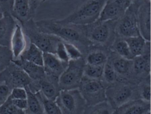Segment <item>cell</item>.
Here are the masks:
<instances>
[{"mask_svg":"<svg viewBox=\"0 0 151 114\" xmlns=\"http://www.w3.org/2000/svg\"><path fill=\"white\" fill-rule=\"evenodd\" d=\"M41 32L54 35L63 42L76 46L84 55L93 47L87 39L85 26L63 24L58 19H44L35 22Z\"/></svg>","mask_w":151,"mask_h":114,"instance_id":"6da1fadb","label":"cell"},{"mask_svg":"<svg viewBox=\"0 0 151 114\" xmlns=\"http://www.w3.org/2000/svg\"><path fill=\"white\" fill-rule=\"evenodd\" d=\"M107 0H84L76 9L65 18L58 19L63 24L86 26L99 20Z\"/></svg>","mask_w":151,"mask_h":114,"instance_id":"7a4b0ae2","label":"cell"},{"mask_svg":"<svg viewBox=\"0 0 151 114\" xmlns=\"http://www.w3.org/2000/svg\"><path fill=\"white\" fill-rule=\"evenodd\" d=\"M20 24L30 43L34 44L44 53L55 54L59 44L63 41L62 40L54 35L40 31L34 18H31Z\"/></svg>","mask_w":151,"mask_h":114,"instance_id":"3957f363","label":"cell"},{"mask_svg":"<svg viewBox=\"0 0 151 114\" xmlns=\"http://www.w3.org/2000/svg\"><path fill=\"white\" fill-rule=\"evenodd\" d=\"M116 21L98 20L91 24L85 26L86 37L93 47L109 49L116 37Z\"/></svg>","mask_w":151,"mask_h":114,"instance_id":"277c9868","label":"cell"},{"mask_svg":"<svg viewBox=\"0 0 151 114\" xmlns=\"http://www.w3.org/2000/svg\"><path fill=\"white\" fill-rule=\"evenodd\" d=\"M107 101L116 110L126 102L139 99L137 84L128 81H118L106 88Z\"/></svg>","mask_w":151,"mask_h":114,"instance_id":"5b68a950","label":"cell"},{"mask_svg":"<svg viewBox=\"0 0 151 114\" xmlns=\"http://www.w3.org/2000/svg\"><path fill=\"white\" fill-rule=\"evenodd\" d=\"M55 101L62 114H83L87 106L78 89L61 90Z\"/></svg>","mask_w":151,"mask_h":114,"instance_id":"8992f818","label":"cell"},{"mask_svg":"<svg viewBox=\"0 0 151 114\" xmlns=\"http://www.w3.org/2000/svg\"><path fill=\"white\" fill-rule=\"evenodd\" d=\"M140 3H132L122 17L116 21L115 32L123 38L140 36L138 24V8Z\"/></svg>","mask_w":151,"mask_h":114,"instance_id":"52a82bcc","label":"cell"},{"mask_svg":"<svg viewBox=\"0 0 151 114\" xmlns=\"http://www.w3.org/2000/svg\"><path fill=\"white\" fill-rule=\"evenodd\" d=\"M85 63L84 57L69 61L67 68L59 78L61 90L78 89L83 76Z\"/></svg>","mask_w":151,"mask_h":114,"instance_id":"ba28073f","label":"cell"},{"mask_svg":"<svg viewBox=\"0 0 151 114\" xmlns=\"http://www.w3.org/2000/svg\"><path fill=\"white\" fill-rule=\"evenodd\" d=\"M78 89L87 106L107 100L106 87L101 80L91 79L83 76Z\"/></svg>","mask_w":151,"mask_h":114,"instance_id":"9c48e42d","label":"cell"},{"mask_svg":"<svg viewBox=\"0 0 151 114\" xmlns=\"http://www.w3.org/2000/svg\"><path fill=\"white\" fill-rule=\"evenodd\" d=\"M108 61L116 73L118 81H128L137 84L133 75L132 60L125 59L110 51Z\"/></svg>","mask_w":151,"mask_h":114,"instance_id":"30bf717a","label":"cell"},{"mask_svg":"<svg viewBox=\"0 0 151 114\" xmlns=\"http://www.w3.org/2000/svg\"><path fill=\"white\" fill-rule=\"evenodd\" d=\"M133 0H107L99 21H116L122 16Z\"/></svg>","mask_w":151,"mask_h":114,"instance_id":"8fae6325","label":"cell"},{"mask_svg":"<svg viewBox=\"0 0 151 114\" xmlns=\"http://www.w3.org/2000/svg\"><path fill=\"white\" fill-rule=\"evenodd\" d=\"M138 24L140 35L151 41V0H144L138 8Z\"/></svg>","mask_w":151,"mask_h":114,"instance_id":"7c38bea8","label":"cell"},{"mask_svg":"<svg viewBox=\"0 0 151 114\" xmlns=\"http://www.w3.org/2000/svg\"><path fill=\"white\" fill-rule=\"evenodd\" d=\"M133 73L137 84L147 78L150 77L151 50L132 59Z\"/></svg>","mask_w":151,"mask_h":114,"instance_id":"4fadbf2b","label":"cell"},{"mask_svg":"<svg viewBox=\"0 0 151 114\" xmlns=\"http://www.w3.org/2000/svg\"><path fill=\"white\" fill-rule=\"evenodd\" d=\"M29 43L22 25L17 21L10 41V48L13 55V61L20 58L28 47Z\"/></svg>","mask_w":151,"mask_h":114,"instance_id":"5bb4252c","label":"cell"},{"mask_svg":"<svg viewBox=\"0 0 151 114\" xmlns=\"http://www.w3.org/2000/svg\"><path fill=\"white\" fill-rule=\"evenodd\" d=\"M68 64L61 61L54 54H43V67L46 75L47 76L59 79Z\"/></svg>","mask_w":151,"mask_h":114,"instance_id":"9a60e30c","label":"cell"},{"mask_svg":"<svg viewBox=\"0 0 151 114\" xmlns=\"http://www.w3.org/2000/svg\"><path fill=\"white\" fill-rule=\"evenodd\" d=\"M151 111V102L140 99L132 100L116 109L114 114H146Z\"/></svg>","mask_w":151,"mask_h":114,"instance_id":"2e32d148","label":"cell"},{"mask_svg":"<svg viewBox=\"0 0 151 114\" xmlns=\"http://www.w3.org/2000/svg\"><path fill=\"white\" fill-rule=\"evenodd\" d=\"M38 84L42 95L48 100L55 101L61 91L59 79L46 75L45 78L38 81Z\"/></svg>","mask_w":151,"mask_h":114,"instance_id":"e0dca14e","label":"cell"},{"mask_svg":"<svg viewBox=\"0 0 151 114\" xmlns=\"http://www.w3.org/2000/svg\"><path fill=\"white\" fill-rule=\"evenodd\" d=\"M17 21L10 15L0 19V45L10 48V41Z\"/></svg>","mask_w":151,"mask_h":114,"instance_id":"ac0fdd59","label":"cell"},{"mask_svg":"<svg viewBox=\"0 0 151 114\" xmlns=\"http://www.w3.org/2000/svg\"><path fill=\"white\" fill-rule=\"evenodd\" d=\"M6 69L13 88L16 87L25 88L32 83V79L28 74L13 61Z\"/></svg>","mask_w":151,"mask_h":114,"instance_id":"d6986e66","label":"cell"},{"mask_svg":"<svg viewBox=\"0 0 151 114\" xmlns=\"http://www.w3.org/2000/svg\"><path fill=\"white\" fill-rule=\"evenodd\" d=\"M110 50L104 48L94 47L84 57L86 63L95 66H103L107 61Z\"/></svg>","mask_w":151,"mask_h":114,"instance_id":"ffe728a7","label":"cell"},{"mask_svg":"<svg viewBox=\"0 0 151 114\" xmlns=\"http://www.w3.org/2000/svg\"><path fill=\"white\" fill-rule=\"evenodd\" d=\"M12 61L22 68L33 81H38L45 76L43 66H40L25 60L18 59Z\"/></svg>","mask_w":151,"mask_h":114,"instance_id":"44dd1931","label":"cell"},{"mask_svg":"<svg viewBox=\"0 0 151 114\" xmlns=\"http://www.w3.org/2000/svg\"><path fill=\"white\" fill-rule=\"evenodd\" d=\"M124 39L134 57L151 50V41H147L141 35Z\"/></svg>","mask_w":151,"mask_h":114,"instance_id":"7402d4cb","label":"cell"},{"mask_svg":"<svg viewBox=\"0 0 151 114\" xmlns=\"http://www.w3.org/2000/svg\"><path fill=\"white\" fill-rule=\"evenodd\" d=\"M12 16L20 24L31 19L29 0H14Z\"/></svg>","mask_w":151,"mask_h":114,"instance_id":"603a6c76","label":"cell"},{"mask_svg":"<svg viewBox=\"0 0 151 114\" xmlns=\"http://www.w3.org/2000/svg\"><path fill=\"white\" fill-rule=\"evenodd\" d=\"M43 54L44 53L38 48L29 42L27 48L19 59L25 60L37 65L43 66Z\"/></svg>","mask_w":151,"mask_h":114,"instance_id":"cb8c5ba5","label":"cell"},{"mask_svg":"<svg viewBox=\"0 0 151 114\" xmlns=\"http://www.w3.org/2000/svg\"><path fill=\"white\" fill-rule=\"evenodd\" d=\"M25 88L27 91L28 102V109L25 111V114H44L43 106L38 92L33 93L28 86Z\"/></svg>","mask_w":151,"mask_h":114,"instance_id":"d4e9b609","label":"cell"},{"mask_svg":"<svg viewBox=\"0 0 151 114\" xmlns=\"http://www.w3.org/2000/svg\"><path fill=\"white\" fill-rule=\"evenodd\" d=\"M109 50L125 59L132 60L134 58L124 39L116 35L114 42L109 48Z\"/></svg>","mask_w":151,"mask_h":114,"instance_id":"484cf974","label":"cell"},{"mask_svg":"<svg viewBox=\"0 0 151 114\" xmlns=\"http://www.w3.org/2000/svg\"><path fill=\"white\" fill-rule=\"evenodd\" d=\"M13 87L6 69L0 73V106L9 98Z\"/></svg>","mask_w":151,"mask_h":114,"instance_id":"4316f807","label":"cell"},{"mask_svg":"<svg viewBox=\"0 0 151 114\" xmlns=\"http://www.w3.org/2000/svg\"><path fill=\"white\" fill-rule=\"evenodd\" d=\"M115 110L108 101L87 106L83 114H114Z\"/></svg>","mask_w":151,"mask_h":114,"instance_id":"83f0119b","label":"cell"},{"mask_svg":"<svg viewBox=\"0 0 151 114\" xmlns=\"http://www.w3.org/2000/svg\"><path fill=\"white\" fill-rule=\"evenodd\" d=\"M101 80L106 88L118 81V77L116 73L108 59L104 65L103 74Z\"/></svg>","mask_w":151,"mask_h":114,"instance_id":"f1b7e54d","label":"cell"},{"mask_svg":"<svg viewBox=\"0 0 151 114\" xmlns=\"http://www.w3.org/2000/svg\"><path fill=\"white\" fill-rule=\"evenodd\" d=\"M38 94L42 102L44 114H62L55 101L47 99L40 92H38Z\"/></svg>","mask_w":151,"mask_h":114,"instance_id":"f546056e","label":"cell"},{"mask_svg":"<svg viewBox=\"0 0 151 114\" xmlns=\"http://www.w3.org/2000/svg\"><path fill=\"white\" fill-rule=\"evenodd\" d=\"M103 66H95L85 63L84 68L83 76L91 79L101 80L103 74Z\"/></svg>","mask_w":151,"mask_h":114,"instance_id":"4dcf8cb0","label":"cell"},{"mask_svg":"<svg viewBox=\"0 0 151 114\" xmlns=\"http://www.w3.org/2000/svg\"><path fill=\"white\" fill-rule=\"evenodd\" d=\"M13 55L10 48L0 45V73L12 63Z\"/></svg>","mask_w":151,"mask_h":114,"instance_id":"1f68e13d","label":"cell"},{"mask_svg":"<svg viewBox=\"0 0 151 114\" xmlns=\"http://www.w3.org/2000/svg\"><path fill=\"white\" fill-rule=\"evenodd\" d=\"M137 90L139 99L151 102L150 77L139 82L137 84Z\"/></svg>","mask_w":151,"mask_h":114,"instance_id":"d6a6232c","label":"cell"},{"mask_svg":"<svg viewBox=\"0 0 151 114\" xmlns=\"http://www.w3.org/2000/svg\"><path fill=\"white\" fill-rule=\"evenodd\" d=\"M0 114H25V113L17 109L9 98L4 104L0 106Z\"/></svg>","mask_w":151,"mask_h":114,"instance_id":"836d02e7","label":"cell"},{"mask_svg":"<svg viewBox=\"0 0 151 114\" xmlns=\"http://www.w3.org/2000/svg\"><path fill=\"white\" fill-rule=\"evenodd\" d=\"M63 43L69 61L76 60L84 57L82 52L76 46L70 43L64 42Z\"/></svg>","mask_w":151,"mask_h":114,"instance_id":"e575fe53","label":"cell"},{"mask_svg":"<svg viewBox=\"0 0 151 114\" xmlns=\"http://www.w3.org/2000/svg\"><path fill=\"white\" fill-rule=\"evenodd\" d=\"M9 98L11 100L27 99V91L24 87H14L11 91Z\"/></svg>","mask_w":151,"mask_h":114,"instance_id":"d590c367","label":"cell"},{"mask_svg":"<svg viewBox=\"0 0 151 114\" xmlns=\"http://www.w3.org/2000/svg\"><path fill=\"white\" fill-rule=\"evenodd\" d=\"M14 0H0V7L4 13V15H12Z\"/></svg>","mask_w":151,"mask_h":114,"instance_id":"8d00e7d4","label":"cell"},{"mask_svg":"<svg viewBox=\"0 0 151 114\" xmlns=\"http://www.w3.org/2000/svg\"><path fill=\"white\" fill-rule=\"evenodd\" d=\"M55 55L62 61L66 63H68L69 62V59L67 54L63 41H62L59 44Z\"/></svg>","mask_w":151,"mask_h":114,"instance_id":"74e56055","label":"cell"},{"mask_svg":"<svg viewBox=\"0 0 151 114\" xmlns=\"http://www.w3.org/2000/svg\"><path fill=\"white\" fill-rule=\"evenodd\" d=\"M29 4L30 18H34L37 9L40 5L46 1L55 0H29Z\"/></svg>","mask_w":151,"mask_h":114,"instance_id":"f35d334b","label":"cell"},{"mask_svg":"<svg viewBox=\"0 0 151 114\" xmlns=\"http://www.w3.org/2000/svg\"><path fill=\"white\" fill-rule=\"evenodd\" d=\"M13 104L20 110L25 111L28 109V102L27 99H21V100H11Z\"/></svg>","mask_w":151,"mask_h":114,"instance_id":"ab89813d","label":"cell"},{"mask_svg":"<svg viewBox=\"0 0 151 114\" xmlns=\"http://www.w3.org/2000/svg\"><path fill=\"white\" fill-rule=\"evenodd\" d=\"M4 15V13H3V11H2L0 7V19H1L2 17H3Z\"/></svg>","mask_w":151,"mask_h":114,"instance_id":"60d3db41","label":"cell"},{"mask_svg":"<svg viewBox=\"0 0 151 114\" xmlns=\"http://www.w3.org/2000/svg\"><path fill=\"white\" fill-rule=\"evenodd\" d=\"M143 1H144V0H133V2L137 3H141Z\"/></svg>","mask_w":151,"mask_h":114,"instance_id":"b9f144b4","label":"cell"},{"mask_svg":"<svg viewBox=\"0 0 151 114\" xmlns=\"http://www.w3.org/2000/svg\"><path fill=\"white\" fill-rule=\"evenodd\" d=\"M55 1H62V0H55Z\"/></svg>","mask_w":151,"mask_h":114,"instance_id":"7bdbcfd3","label":"cell"},{"mask_svg":"<svg viewBox=\"0 0 151 114\" xmlns=\"http://www.w3.org/2000/svg\"></svg>","mask_w":151,"mask_h":114,"instance_id":"ee69618b","label":"cell"}]
</instances>
